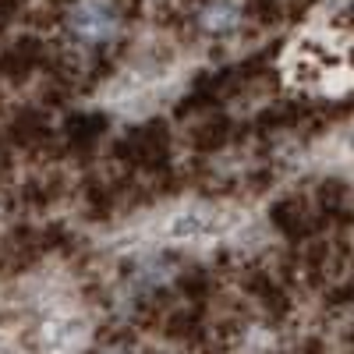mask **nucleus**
<instances>
[{"label":"nucleus","instance_id":"nucleus-1","mask_svg":"<svg viewBox=\"0 0 354 354\" xmlns=\"http://www.w3.org/2000/svg\"><path fill=\"white\" fill-rule=\"evenodd\" d=\"M68 28L82 43H106L117 36L121 18H117L113 0H75L68 11Z\"/></svg>","mask_w":354,"mask_h":354},{"label":"nucleus","instance_id":"nucleus-2","mask_svg":"<svg viewBox=\"0 0 354 354\" xmlns=\"http://www.w3.org/2000/svg\"><path fill=\"white\" fill-rule=\"evenodd\" d=\"M202 28L205 32H230V28H238L241 21V0H213V4H205L202 15H198Z\"/></svg>","mask_w":354,"mask_h":354},{"label":"nucleus","instance_id":"nucleus-3","mask_svg":"<svg viewBox=\"0 0 354 354\" xmlns=\"http://www.w3.org/2000/svg\"><path fill=\"white\" fill-rule=\"evenodd\" d=\"M100 354H135L131 347H124V344H110V347H103Z\"/></svg>","mask_w":354,"mask_h":354}]
</instances>
